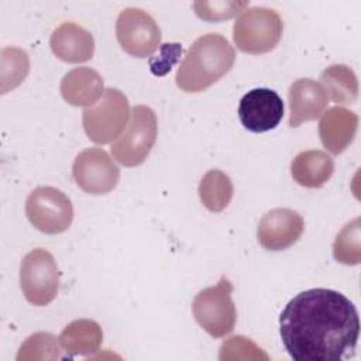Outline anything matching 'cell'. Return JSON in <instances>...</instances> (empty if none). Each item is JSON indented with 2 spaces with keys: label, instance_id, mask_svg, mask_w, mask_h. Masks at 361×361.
Wrapping results in <instances>:
<instances>
[{
  "label": "cell",
  "instance_id": "cell-23",
  "mask_svg": "<svg viewBox=\"0 0 361 361\" xmlns=\"http://www.w3.org/2000/svg\"><path fill=\"white\" fill-rule=\"evenodd\" d=\"M59 347V341L51 333H34L21 344L17 360H56L62 357Z\"/></svg>",
  "mask_w": 361,
  "mask_h": 361
},
{
  "label": "cell",
  "instance_id": "cell-11",
  "mask_svg": "<svg viewBox=\"0 0 361 361\" xmlns=\"http://www.w3.org/2000/svg\"><path fill=\"white\" fill-rule=\"evenodd\" d=\"M283 102L275 90L257 87L241 97L238 117L248 131L265 133L278 127L283 117Z\"/></svg>",
  "mask_w": 361,
  "mask_h": 361
},
{
  "label": "cell",
  "instance_id": "cell-24",
  "mask_svg": "<svg viewBox=\"0 0 361 361\" xmlns=\"http://www.w3.org/2000/svg\"><path fill=\"white\" fill-rule=\"evenodd\" d=\"M247 1H196L193 3L195 13L207 21L227 20L247 7Z\"/></svg>",
  "mask_w": 361,
  "mask_h": 361
},
{
  "label": "cell",
  "instance_id": "cell-21",
  "mask_svg": "<svg viewBox=\"0 0 361 361\" xmlns=\"http://www.w3.org/2000/svg\"><path fill=\"white\" fill-rule=\"evenodd\" d=\"M361 220L355 217L337 234L333 244L334 258L345 265H357L361 261Z\"/></svg>",
  "mask_w": 361,
  "mask_h": 361
},
{
  "label": "cell",
  "instance_id": "cell-9",
  "mask_svg": "<svg viewBox=\"0 0 361 361\" xmlns=\"http://www.w3.org/2000/svg\"><path fill=\"white\" fill-rule=\"evenodd\" d=\"M116 35L120 47L137 58L152 55L161 42V30L157 21L137 7H127L118 14Z\"/></svg>",
  "mask_w": 361,
  "mask_h": 361
},
{
  "label": "cell",
  "instance_id": "cell-5",
  "mask_svg": "<svg viewBox=\"0 0 361 361\" xmlns=\"http://www.w3.org/2000/svg\"><path fill=\"white\" fill-rule=\"evenodd\" d=\"M231 293V282L221 276L217 285L202 289L193 299L192 312L197 324L214 338L226 337L235 326L237 312Z\"/></svg>",
  "mask_w": 361,
  "mask_h": 361
},
{
  "label": "cell",
  "instance_id": "cell-6",
  "mask_svg": "<svg viewBox=\"0 0 361 361\" xmlns=\"http://www.w3.org/2000/svg\"><path fill=\"white\" fill-rule=\"evenodd\" d=\"M158 134L154 110L140 104L131 110V118L124 133L111 142V154L124 166L141 165L149 155Z\"/></svg>",
  "mask_w": 361,
  "mask_h": 361
},
{
  "label": "cell",
  "instance_id": "cell-25",
  "mask_svg": "<svg viewBox=\"0 0 361 361\" xmlns=\"http://www.w3.org/2000/svg\"><path fill=\"white\" fill-rule=\"evenodd\" d=\"M182 54L180 44H164L159 49V54L154 58H149V69L157 76L166 75L172 66L176 63L179 55Z\"/></svg>",
  "mask_w": 361,
  "mask_h": 361
},
{
  "label": "cell",
  "instance_id": "cell-10",
  "mask_svg": "<svg viewBox=\"0 0 361 361\" xmlns=\"http://www.w3.org/2000/svg\"><path fill=\"white\" fill-rule=\"evenodd\" d=\"M72 175L83 192L106 195L117 186L120 169L104 149L93 147L78 154L72 165Z\"/></svg>",
  "mask_w": 361,
  "mask_h": 361
},
{
  "label": "cell",
  "instance_id": "cell-13",
  "mask_svg": "<svg viewBox=\"0 0 361 361\" xmlns=\"http://www.w3.org/2000/svg\"><path fill=\"white\" fill-rule=\"evenodd\" d=\"M290 128L299 127L305 121L316 120L327 107L329 97L324 87L313 79H298L288 90Z\"/></svg>",
  "mask_w": 361,
  "mask_h": 361
},
{
  "label": "cell",
  "instance_id": "cell-16",
  "mask_svg": "<svg viewBox=\"0 0 361 361\" xmlns=\"http://www.w3.org/2000/svg\"><path fill=\"white\" fill-rule=\"evenodd\" d=\"M104 90L99 72L87 66L69 71L61 82V94L72 106L90 107L102 99Z\"/></svg>",
  "mask_w": 361,
  "mask_h": 361
},
{
  "label": "cell",
  "instance_id": "cell-15",
  "mask_svg": "<svg viewBox=\"0 0 361 361\" xmlns=\"http://www.w3.org/2000/svg\"><path fill=\"white\" fill-rule=\"evenodd\" d=\"M358 128V116L345 107H331L323 113L319 135L324 148L333 155L341 154L353 142Z\"/></svg>",
  "mask_w": 361,
  "mask_h": 361
},
{
  "label": "cell",
  "instance_id": "cell-4",
  "mask_svg": "<svg viewBox=\"0 0 361 361\" xmlns=\"http://www.w3.org/2000/svg\"><path fill=\"white\" fill-rule=\"evenodd\" d=\"M130 116L126 94L118 89L107 87L96 104L83 110L82 123L87 138L103 145L116 141L124 133Z\"/></svg>",
  "mask_w": 361,
  "mask_h": 361
},
{
  "label": "cell",
  "instance_id": "cell-12",
  "mask_svg": "<svg viewBox=\"0 0 361 361\" xmlns=\"http://www.w3.org/2000/svg\"><path fill=\"white\" fill-rule=\"evenodd\" d=\"M305 230L303 217L290 209H272L262 216L257 228L259 244L269 251H281L293 245Z\"/></svg>",
  "mask_w": 361,
  "mask_h": 361
},
{
  "label": "cell",
  "instance_id": "cell-8",
  "mask_svg": "<svg viewBox=\"0 0 361 361\" xmlns=\"http://www.w3.org/2000/svg\"><path fill=\"white\" fill-rule=\"evenodd\" d=\"M25 214L30 223L45 234H59L73 220L71 199L52 186H38L27 197Z\"/></svg>",
  "mask_w": 361,
  "mask_h": 361
},
{
  "label": "cell",
  "instance_id": "cell-1",
  "mask_svg": "<svg viewBox=\"0 0 361 361\" xmlns=\"http://www.w3.org/2000/svg\"><path fill=\"white\" fill-rule=\"evenodd\" d=\"M279 334L295 361H338L357 345L358 312L337 290L307 289L290 299L282 310Z\"/></svg>",
  "mask_w": 361,
  "mask_h": 361
},
{
  "label": "cell",
  "instance_id": "cell-20",
  "mask_svg": "<svg viewBox=\"0 0 361 361\" xmlns=\"http://www.w3.org/2000/svg\"><path fill=\"white\" fill-rule=\"evenodd\" d=\"M234 195V186L228 175L219 169H212L204 173L199 183V197L203 206L219 213L224 210Z\"/></svg>",
  "mask_w": 361,
  "mask_h": 361
},
{
  "label": "cell",
  "instance_id": "cell-2",
  "mask_svg": "<svg viewBox=\"0 0 361 361\" xmlns=\"http://www.w3.org/2000/svg\"><path fill=\"white\" fill-rule=\"evenodd\" d=\"M234 61L235 51L223 35L204 34L188 49L176 72V85L188 93L203 92L228 73Z\"/></svg>",
  "mask_w": 361,
  "mask_h": 361
},
{
  "label": "cell",
  "instance_id": "cell-3",
  "mask_svg": "<svg viewBox=\"0 0 361 361\" xmlns=\"http://www.w3.org/2000/svg\"><path fill=\"white\" fill-rule=\"evenodd\" d=\"M283 23L279 14L268 7H250L235 20L233 39L245 54L259 55L272 51L281 41Z\"/></svg>",
  "mask_w": 361,
  "mask_h": 361
},
{
  "label": "cell",
  "instance_id": "cell-17",
  "mask_svg": "<svg viewBox=\"0 0 361 361\" xmlns=\"http://www.w3.org/2000/svg\"><path fill=\"white\" fill-rule=\"evenodd\" d=\"M333 159L320 149H307L299 152L290 164L293 180L303 188H322L333 175Z\"/></svg>",
  "mask_w": 361,
  "mask_h": 361
},
{
  "label": "cell",
  "instance_id": "cell-19",
  "mask_svg": "<svg viewBox=\"0 0 361 361\" xmlns=\"http://www.w3.org/2000/svg\"><path fill=\"white\" fill-rule=\"evenodd\" d=\"M327 97L338 104H351L358 99V79L351 68L336 63L326 68L320 75Z\"/></svg>",
  "mask_w": 361,
  "mask_h": 361
},
{
  "label": "cell",
  "instance_id": "cell-22",
  "mask_svg": "<svg viewBox=\"0 0 361 361\" xmlns=\"http://www.w3.org/2000/svg\"><path fill=\"white\" fill-rule=\"evenodd\" d=\"M30 59L25 51L4 48L1 51V93L13 90L27 76Z\"/></svg>",
  "mask_w": 361,
  "mask_h": 361
},
{
  "label": "cell",
  "instance_id": "cell-18",
  "mask_svg": "<svg viewBox=\"0 0 361 361\" xmlns=\"http://www.w3.org/2000/svg\"><path fill=\"white\" fill-rule=\"evenodd\" d=\"M58 341L68 357L92 355L100 350L103 331L94 320L79 319L71 322L62 330Z\"/></svg>",
  "mask_w": 361,
  "mask_h": 361
},
{
  "label": "cell",
  "instance_id": "cell-7",
  "mask_svg": "<svg viewBox=\"0 0 361 361\" xmlns=\"http://www.w3.org/2000/svg\"><path fill=\"white\" fill-rule=\"evenodd\" d=\"M20 288L34 306H47L56 298L59 271L49 251L34 248L25 254L20 267Z\"/></svg>",
  "mask_w": 361,
  "mask_h": 361
},
{
  "label": "cell",
  "instance_id": "cell-14",
  "mask_svg": "<svg viewBox=\"0 0 361 361\" xmlns=\"http://www.w3.org/2000/svg\"><path fill=\"white\" fill-rule=\"evenodd\" d=\"M51 49L56 58L68 63H80L92 59L94 54L93 35L79 24L62 23L49 39Z\"/></svg>",
  "mask_w": 361,
  "mask_h": 361
}]
</instances>
